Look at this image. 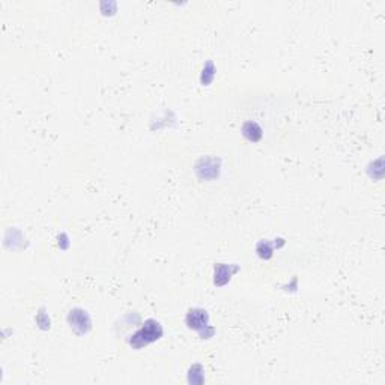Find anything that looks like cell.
<instances>
[{
  "instance_id": "cell-1",
  "label": "cell",
  "mask_w": 385,
  "mask_h": 385,
  "mask_svg": "<svg viewBox=\"0 0 385 385\" xmlns=\"http://www.w3.org/2000/svg\"><path fill=\"white\" fill-rule=\"evenodd\" d=\"M155 322H148V325L141 330V331H138L136 336H134V343L140 340V343L137 345V346H141V345H146L149 340H154L158 334H157V331H155Z\"/></svg>"
}]
</instances>
